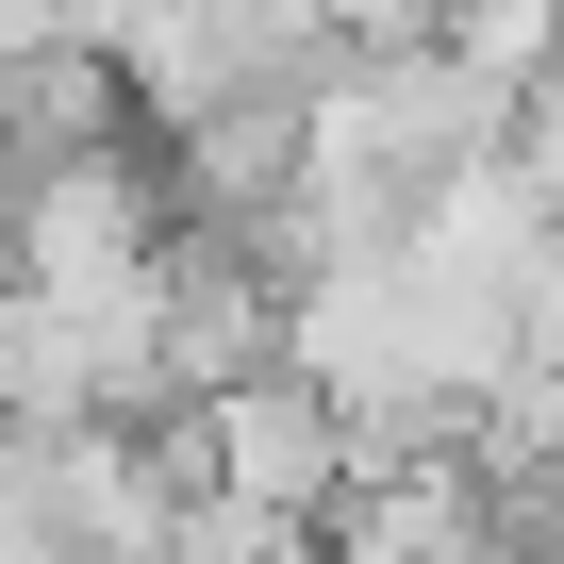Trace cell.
Listing matches in <instances>:
<instances>
[{
  "label": "cell",
  "instance_id": "cell-1",
  "mask_svg": "<svg viewBox=\"0 0 564 564\" xmlns=\"http://www.w3.org/2000/svg\"><path fill=\"white\" fill-rule=\"evenodd\" d=\"M199 481H232V498H265V514H333L349 498V432H333V399L300 382V366H249V382H216L199 399Z\"/></svg>",
  "mask_w": 564,
  "mask_h": 564
},
{
  "label": "cell",
  "instance_id": "cell-2",
  "mask_svg": "<svg viewBox=\"0 0 564 564\" xmlns=\"http://www.w3.org/2000/svg\"><path fill=\"white\" fill-rule=\"evenodd\" d=\"M498 150H514V183H531V199L564 216V51H547V67L514 84V133H498Z\"/></svg>",
  "mask_w": 564,
  "mask_h": 564
},
{
  "label": "cell",
  "instance_id": "cell-3",
  "mask_svg": "<svg viewBox=\"0 0 564 564\" xmlns=\"http://www.w3.org/2000/svg\"><path fill=\"white\" fill-rule=\"evenodd\" d=\"M514 366L531 382H564V232L531 249V282H514Z\"/></svg>",
  "mask_w": 564,
  "mask_h": 564
},
{
  "label": "cell",
  "instance_id": "cell-4",
  "mask_svg": "<svg viewBox=\"0 0 564 564\" xmlns=\"http://www.w3.org/2000/svg\"><path fill=\"white\" fill-rule=\"evenodd\" d=\"M432 18H448V0H316V34H333V51H415Z\"/></svg>",
  "mask_w": 564,
  "mask_h": 564
}]
</instances>
